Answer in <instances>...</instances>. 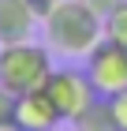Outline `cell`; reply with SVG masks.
I'll use <instances>...</instances> for the list:
<instances>
[{"mask_svg":"<svg viewBox=\"0 0 127 131\" xmlns=\"http://www.w3.org/2000/svg\"><path fill=\"white\" fill-rule=\"evenodd\" d=\"M0 131H19V127H15V124H11V127H0Z\"/></svg>","mask_w":127,"mask_h":131,"instance_id":"14","label":"cell"},{"mask_svg":"<svg viewBox=\"0 0 127 131\" xmlns=\"http://www.w3.org/2000/svg\"><path fill=\"white\" fill-rule=\"evenodd\" d=\"M86 75L97 97H116L120 90H127V45L101 38L86 52Z\"/></svg>","mask_w":127,"mask_h":131,"instance_id":"4","label":"cell"},{"mask_svg":"<svg viewBox=\"0 0 127 131\" xmlns=\"http://www.w3.org/2000/svg\"><path fill=\"white\" fill-rule=\"evenodd\" d=\"M101 23H105V38H108V41H120V45H127V0L120 4L116 11H108Z\"/></svg>","mask_w":127,"mask_h":131,"instance_id":"8","label":"cell"},{"mask_svg":"<svg viewBox=\"0 0 127 131\" xmlns=\"http://www.w3.org/2000/svg\"><path fill=\"white\" fill-rule=\"evenodd\" d=\"M41 30H45V45L56 56H86L105 38V23L82 0H60L41 19Z\"/></svg>","mask_w":127,"mask_h":131,"instance_id":"1","label":"cell"},{"mask_svg":"<svg viewBox=\"0 0 127 131\" xmlns=\"http://www.w3.org/2000/svg\"><path fill=\"white\" fill-rule=\"evenodd\" d=\"M45 94L52 97V105H56V112L64 116V124L78 120V116L97 101V90H94L86 68H52L49 82H45Z\"/></svg>","mask_w":127,"mask_h":131,"instance_id":"3","label":"cell"},{"mask_svg":"<svg viewBox=\"0 0 127 131\" xmlns=\"http://www.w3.org/2000/svg\"><path fill=\"white\" fill-rule=\"evenodd\" d=\"M82 4H86V8L94 11V15H101V19H105L108 11H116L120 4H123V0H82Z\"/></svg>","mask_w":127,"mask_h":131,"instance_id":"11","label":"cell"},{"mask_svg":"<svg viewBox=\"0 0 127 131\" xmlns=\"http://www.w3.org/2000/svg\"><path fill=\"white\" fill-rule=\"evenodd\" d=\"M56 4H60V0H30V8H34V15H38V19H45Z\"/></svg>","mask_w":127,"mask_h":131,"instance_id":"12","label":"cell"},{"mask_svg":"<svg viewBox=\"0 0 127 131\" xmlns=\"http://www.w3.org/2000/svg\"><path fill=\"white\" fill-rule=\"evenodd\" d=\"M108 109H112V120L120 131H127V90H120L116 97H108Z\"/></svg>","mask_w":127,"mask_h":131,"instance_id":"9","label":"cell"},{"mask_svg":"<svg viewBox=\"0 0 127 131\" xmlns=\"http://www.w3.org/2000/svg\"><path fill=\"white\" fill-rule=\"evenodd\" d=\"M52 131H75V124H60V127H52Z\"/></svg>","mask_w":127,"mask_h":131,"instance_id":"13","label":"cell"},{"mask_svg":"<svg viewBox=\"0 0 127 131\" xmlns=\"http://www.w3.org/2000/svg\"><path fill=\"white\" fill-rule=\"evenodd\" d=\"M52 75V49L38 45V41H11L0 45V86L8 94H30L45 90V82Z\"/></svg>","mask_w":127,"mask_h":131,"instance_id":"2","label":"cell"},{"mask_svg":"<svg viewBox=\"0 0 127 131\" xmlns=\"http://www.w3.org/2000/svg\"><path fill=\"white\" fill-rule=\"evenodd\" d=\"M11 124L19 131H52L64 124V116L56 112V105L45 90H30V94L15 97V120Z\"/></svg>","mask_w":127,"mask_h":131,"instance_id":"5","label":"cell"},{"mask_svg":"<svg viewBox=\"0 0 127 131\" xmlns=\"http://www.w3.org/2000/svg\"><path fill=\"white\" fill-rule=\"evenodd\" d=\"M38 23H41V19L34 15L30 0H0V45L30 41Z\"/></svg>","mask_w":127,"mask_h":131,"instance_id":"6","label":"cell"},{"mask_svg":"<svg viewBox=\"0 0 127 131\" xmlns=\"http://www.w3.org/2000/svg\"><path fill=\"white\" fill-rule=\"evenodd\" d=\"M71 124H75V131H120L116 120H112V109H108V97H97L78 120H71Z\"/></svg>","mask_w":127,"mask_h":131,"instance_id":"7","label":"cell"},{"mask_svg":"<svg viewBox=\"0 0 127 131\" xmlns=\"http://www.w3.org/2000/svg\"><path fill=\"white\" fill-rule=\"evenodd\" d=\"M11 120H15V94L0 86V127H11Z\"/></svg>","mask_w":127,"mask_h":131,"instance_id":"10","label":"cell"}]
</instances>
